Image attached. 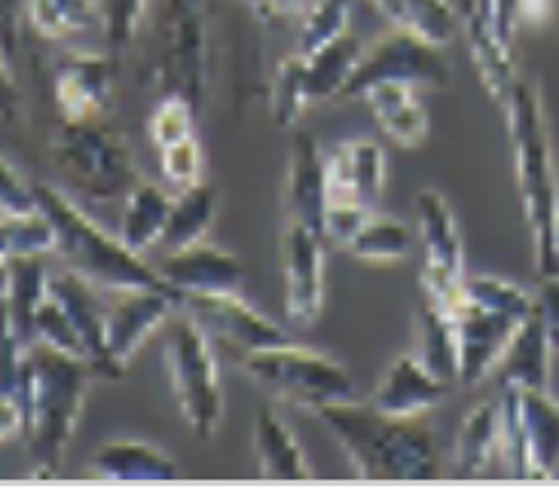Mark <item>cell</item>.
<instances>
[{
  "mask_svg": "<svg viewBox=\"0 0 559 489\" xmlns=\"http://www.w3.org/2000/svg\"><path fill=\"white\" fill-rule=\"evenodd\" d=\"M316 416L361 480H438L443 474L438 431L428 416H392L370 401L328 404Z\"/></svg>",
  "mask_w": 559,
  "mask_h": 489,
  "instance_id": "1",
  "label": "cell"
},
{
  "mask_svg": "<svg viewBox=\"0 0 559 489\" xmlns=\"http://www.w3.org/2000/svg\"><path fill=\"white\" fill-rule=\"evenodd\" d=\"M98 373L86 358L52 349L46 343L28 346L25 370V446L34 462V477H59L68 443L74 438L90 385Z\"/></svg>",
  "mask_w": 559,
  "mask_h": 489,
  "instance_id": "2",
  "label": "cell"
},
{
  "mask_svg": "<svg viewBox=\"0 0 559 489\" xmlns=\"http://www.w3.org/2000/svg\"><path fill=\"white\" fill-rule=\"evenodd\" d=\"M504 114H508V132L514 144L516 190H520V205H523V217L532 236L535 266H538V275H554L559 273V183L542 95L530 80H516Z\"/></svg>",
  "mask_w": 559,
  "mask_h": 489,
  "instance_id": "3",
  "label": "cell"
},
{
  "mask_svg": "<svg viewBox=\"0 0 559 489\" xmlns=\"http://www.w3.org/2000/svg\"><path fill=\"white\" fill-rule=\"evenodd\" d=\"M34 193H37L40 212L56 227V254L68 263V270H74L83 278H90L92 285L110 294L126 288L175 290L156 266H147L138 251L122 244L120 236L117 239L107 236L105 229L98 227L90 214L80 212L76 202H71L61 190L34 181Z\"/></svg>",
  "mask_w": 559,
  "mask_h": 489,
  "instance_id": "4",
  "label": "cell"
},
{
  "mask_svg": "<svg viewBox=\"0 0 559 489\" xmlns=\"http://www.w3.org/2000/svg\"><path fill=\"white\" fill-rule=\"evenodd\" d=\"M52 166L76 193L95 202H114L129 196L138 178L135 159L126 144V135L114 122L102 120H61L59 132L49 144Z\"/></svg>",
  "mask_w": 559,
  "mask_h": 489,
  "instance_id": "5",
  "label": "cell"
},
{
  "mask_svg": "<svg viewBox=\"0 0 559 489\" xmlns=\"http://www.w3.org/2000/svg\"><path fill=\"white\" fill-rule=\"evenodd\" d=\"M242 370L266 395L316 413L328 404L355 401V380L331 355L302 346H270L242 355Z\"/></svg>",
  "mask_w": 559,
  "mask_h": 489,
  "instance_id": "6",
  "label": "cell"
},
{
  "mask_svg": "<svg viewBox=\"0 0 559 489\" xmlns=\"http://www.w3.org/2000/svg\"><path fill=\"white\" fill-rule=\"evenodd\" d=\"M166 365L183 422L197 431V438L209 441L221 426L224 392L209 334L193 315H175L168 321Z\"/></svg>",
  "mask_w": 559,
  "mask_h": 489,
  "instance_id": "7",
  "label": "cell"
},
{
  "mask_svg": "<svg viewBox=\"0 0 559 489\" xmlns=\"http://www.w3.org/2000/svg\"><path fill=\"white\" fill-rule=\"evenodd\" d=\"M379 83L443 90L450 83V61L440 52V44H431L428 37L404 25H392L364 49L361 61L340 95V102H358L364 98V92Z\"/></svg>",
  "mask_w": 559,
  "mask_h": 489,
  "instance_id": "8",
  "label": "cell"
},
{
  "mask_svg": "<svg viewBox=\"0 0 559 489\" xmlns=\"http://www.w3.org/2000/svg\"><path fill=\"white\" fill-rule=\"evenodd\" d=\"M209 0H168L163 15L159 80L166 95H183L197 110L209 92Z\"/></svg>",
  "mask_w": 559,
  "mask_h": 489,
  "instance_id": "9",
  "label": "cell"
},
{
  "mask_svg": "<svg viewBox=\"0 0 559 489\" xmlns=\"http://www.w3.org/2000/svg\"><path fill=\"white\" fill-rule=\"evenodd\" d=\"M416 214H419V236L425 248L423 290L455 312L462 303V288L468 275H465V248L453 208L440 193L423 190L416 199Z\"/></svg>",
  "mask_w": 559,
  "mask_h": 489,
  "instance_id": "10",
  "label": "cell"
},
{
  "mask_svg": "<svg viewBox=\"0 0 559 489\" xmlns=\"http://www.w3.org/2000/svg\"><path fill=\"white\" fill-rule=\"evenodd\" d=\"M181 309L199 321V327L205 334L221 339L224 346L236 349L239 355L287 343L285 331L273 319L258 312L239 290L187 294L181 300Z\"/></svg>",
  "mask_w": 559,
  "mask_h": 489,
  "instance_id": "11",
  "label": "cell"
},
{
  "mask_svg": "<svg viewBox=\"0 0 559 489\" xmlns=\"http://www.w3.org/2000/svg\"><path fill=\"white\" fill-rule=\"evenodd\" d=\"M324 236L287 220L282 232V290L285 319L294 327H312L324 303Z\"/></svg>",
  "mask_w": 559,
  "mask_h": 489,
  "instance_id": "12",
  "label": "cell"
},
{
  "mask_svg": "<svg viewBox=\"0 0 559 489\" xmlns=\"http://www.w3.org/2000/svg\"><path fill=\"white\" fill-rule=\"evenodd\" d=\"M178 309H181V297L175 290H114L105 319L107 349L114 355V361L126 370V365L132 361V355L144 346V339H151L163 324L175 319Z\"/></svg>",
  "mask_w": 559,
  "mask_h": 489,
  "instance_id": "13",
  "label": "cell"
},
{
  "mask_svg": "<svg viewBox=\"0 0 559 489\" xmlns=\"http://www.w3.org/2000/svg\"><path fill=\"white\" fill-rule=\"evenodd\" d=\"M114 68L117 59L74 52L61 61L52 76L59 117L68 122L102 120L114 107Z\"/></svg>",
  "mask_w": 559,
  "mask_h": 489,
  "instance_id": "14",
  "label": "cell"
},
{
  "mask_svg": "<svg viewBox=\"0 0 559 489\" xmlns=\"http://www.w3.org/2000/svg\"><path fill=\"white\" fill-rule=\"evenodd\" d=\"M455 321H459V382L465 389H474L499 367L501 355L514 339L523 319L511 312L462 303L455 309Z\"/></svg>",
  "mask_w": 559,
  "mask_h": 489,
  "instance_id": "15",
  "label": "cell"
},
{
  "mask_svg": "<svg viewBox=\"0 0 559 489\" xmlns=\"http://www.w3.org/2000/svg\"><path fill=\"white\" fill-rule=\"evenodd\" d=\"M95 288L98 285H92L90 278H83L74 270H61V273L49 275V294L64 306V312L74 321L76 334L86 346V358L95 367V373L102 380H120L126 370L114 361V355L107 349V303L98 297Z\"/></svg>",
  "mask_w": 559,
  "mask_h": 489,
  "instance_id": "16",
  "label": "cell"
},
{
  "mask_svg": "<svg viewBox=\"0 0 559 489\" xmlns=\"http://www.w3.org/2000/svg\"><path fill=\"white\" fill-rule=\"evenodd\" d=\"M328 159L318 151V141L309 132H294L287 156L285 212L287 220L321 232L328 214Z\"/></svg>",
  "mask_w": 559,
  "mask_h": 489,
  "instance_id": "17",
  "label": "cell"
},
{
  "mask_svg": "<svg viewBox=\"0 0 559 489\" xmlns=\"http://www.w3.org/2000/svg\"><path fill=\"white\" fill-rule=\"evenodd\" d=\"M171 288L181 294H217V290H239L245 282L242 260L224 248L197 242L166 251L163 263L156 266Z\"/></svg>",
  "mask_w": 559,
  "mask_h": 489,
  "instance_id": "18",
  "label": "cell"
},
{
  "mask_svg": "<svg viewBox=\"0 0 559 489\" xmlns=\"http://www.w3.org/2000/svg\"><path fill=\"white\" fill-rule=\"evenodd\" d=\"M385 187V151L370 138L340 144L328 156V199L377 208Z\"/></svg>",
  "mask_w": 559,
  "mask_h": 489,
  "instance_id": "19",
  "label": "cell"
},
{
  "mask_svg": "<svg viewBox=\"0 0 559 489\" xmlns=\"http://www.w3.org/2000/svg\"><path fill=\"white\" fill-rule=\"evenodd\" d=\"M453 385L425 365L423 355H397L379 380L370 404L392 416H428Z\"/></svg>",
  "mask_w": 559,
  "mask_h": 489,
  "instance_id": "20",
  "label": "cell"
},
{
  "mask_svg": "<svg viewBox=\"0 0 559 489\" xmlns=\"http://www.w3.org/2000/svg\"><path fill=\"white\" fill-rule=\"evenodd\" d=\"M516 416L523 428L526 480H554L559 474V404L547 389H516Z\"/></svg>",
  "mask_w": 559,
  "mask_h": 489,
  "instance_id": "21",
  "label": "cell"
},
{
  "mask_svg": "<svg viewBox=\"0 0 559 489\" xmlns=\"http://www.w3.org/2000/svg\"><path fill=\"white\" fill-rule=\"evenodd\" d=\"M557 351L550 331L538 309L523 319L514 339L499 361L501 389H547L550 385V355Z\"/></svg>",
  "mask_w": 559,
  "mask_h": 489,
  "instance_id": "22",
  "label": "cell"
},
{
  "mask_svg": "<svg viewBox=\"0 0 559 489\" xmlns=\"http://www.w3.org/2000/svg\"><path fill=\"white\" fill-rule=\"evenodd\" d=\"M3 263V327L25 346L34 343V315L49 294L44 258H0Z\"/></svg>",
  "mask_w": 559,
  "mask_h": 489,
  "instance_id": "23",
  "label": "cell"
},
{
  "mask_svg": "<svg viewBox=\"0 0 559 489\" xmlns=\"http://www.w3.org/2000/svg\"><path fill=\"white\" fill-rule=\"evenodd\" d=\"M92 477L117 480V484H159V480H175L178 465L168 453L147 441H110L95 450Z\"/></svg>",
  "mask_w": 559,
  "mask_h": 489,
  "instance_id": "24",
  "label": "cell"
},
{
  "mask_svg": "<svg viewBox=\"0 0 559 489\" xmlns=\"http://www.w3.org/2000/svg\"><path fill=\"white\" fill-rule=\"evenodd\" d=\"M364 105L370 107L379 132L397 147H419L428 138V114L416 98V86L407 83H379L364 92Z\"/></svg>",
  "mask_w": 559,
  "mask_h": 489,
  "instance_id": "25",
  "label": "cell"
},
{
  "mask_svg": "<svg viewBox=\"0 0 559 489\" xmlns=\"http://www.w3.org/2000/svg\"><path fill=\"white\" fill-rule=\"evenodd\" d=\"M462 28H465V37H468L471 46V59H474L477 71H480L484 86L489 90V95L504 107L508 105V98H511V92H514L516 80H520L514 71V59H511V46L501 40L499 34L492 31V25H489L484 15L477 13L471 3L468 10H465Z\"/></svg>",
  "mask_w": 559,
  "mask_h": 489,
  "instance_id": "26",
  "label": "cell"
},
{
  "mask_svg": "<svg viewBox=\"0 0 559 489\" xmlns=\"http://www.w3.org/2000/svg\"><path fill=\"white\" fill-rule=\"evenodd\" d=\"M254 450H258L260 474L266 480H309L312 477V468L306 465L294 431L270 407H263L254 419Z\"/></svg>",
  "mask_w": 559,
  "mask_h": 489,
  "instance_id": "27",
  "label": "cell"
},
{
  "mask_svg": "<svg viewBox=\"0 0 559 489\" xmlns=\"http://www.w3.org/2000/svg\"><path fill=\"white\" fill-rule=\"evenodd\" d=\"M171 202L168 193L153 181H138L129 196L122 202L120 214V239L129 244L132 251H147L151 244H159L163 232H166L168 214H171Z\"/></svg>",
  "mask_w": 559,
  "mask_h": 489,
  "instance_id": "28",
  "label": "cell"
},
{
  "mask_svg": "<svg viewBox=\"0 0 559 489\" xmlns=\"http://www.w3.org/2000/svg\"><path fill=\"white\" fill-rule=\"evenodd\" d=\"M496 453H501V407L499 401H486L468 413L465 426L459 431L455 477L480 480L489 472Z\"/></svg>",
  "mask_w": 559,
  "mask_h": 489,
  "instance_id": "29",
  "label": "cell"
},
{
  "mask_svg": "<svg viewBox=\"0 0 559 489\" xmlns=\"http://www.w3.org/2000/svg\"><path fill=\"white\" fill-rule=\"evenodd\" d=\"M419 327H423V361L438 373L440 380L455 385L459 382V321H455V312L423 290Z\"/></svg>",
  "mask_w": 559,
  "mask_h": 489,
  "instance_id": "30",
  "label": "cell"
},
{
  "mask_svg": "<svg viewBox=\"0 0 559 489\" xmlns=\"http://www.w3.org/2000/svg\"><path fill=\"white\" fill-rule=\"evenodd\" d=\"M217 205H221V193L214 183L199 181L187 190H178V196L171 202L166 232L159 239L163 251H178L187 244L202 242V236L212 229L217 217Z\"/></svg>",
  "mask_w": 559,
  "mask_h": 489,
  "instance_id": "31",
  "label": "cell"
},
{
  "mask_svg": "<svg viewBox=\"0 0 559 489\" xmlns=\"http://www.w3.org/2000/svg\"><path fill=\"white\" fill-rule=\"evenodd\" d=\"M364 56V46L358 37L343 34L340 40H333L324 49H318L312 56H306V90H309V102H331L340 98L346 83L355 74L358 61Z\"/></svg>",
  "mask_w": 559,
  "mask_h": 489,
  "instance_id": "32",
  "label": "cell"
},
{
  "mask_svg": "<svg viewBox=\"0 0 559 489\" xmlns=\"http://www.w3.org/2000/svg\"><path fill=\"white\" fill-rule=\"evenodd\" d=\"M25 15L44 40H64L102 25L95 0H25Z\"/></svg>",
  "mask_w": 559,
  "mask_h": 489,
  "instance_id": "33",
  "label": "cell"
},
{
  "mask_svg": "<svg viewBox=\"0 0 559 489\" xmlns=\"http://www.w3.org/2000/svg\"><path fill=\"white\" fill-rule=\"evenodd\" d=\"M346 251L367 263H397V260H407L413 251V229L389 214H370V220L364 224Z\"/></svg>",
  "mask_w": 559,
  "mask_h": 489,
  "instance_id": "34",
  "label": "cell"
},
{
  "mask_svg": "<svg viewBox=\"0 0 559 489\" xmlns=\"http://www.w3.org/2000/svg\"><path fill=\"white\" fill-rule=\"evenodd\" d=\"M56 251V227L40 208L0 214V258H44Z\"/></svg>",
  "mask_w": 559,
  "mask_h": 489,
  "instance_id": "35",
  "label": "cell"
},
{
  "mask_svg": "<svg viewBox=\"0 0 559 489\" xmlns=\"http://www.w3.org/2000/svg\"><path fill=\"white\" fill-rule=\"evenodd\" d=\"M270 105H273V120L278 129H294V122L300 120L302 110L312 105L309 90H306V56L302 52L282 59L273 76Z\"/></svg>",
  "mask_w": 559,
  "mask_h": 489,
  "instance_id": "36",
  "label": "cell"
},
{
  "mask_svg": "<svg viewBox=\"0 0 559 489\" xmlns=\"http://www.w3.org/2000/svg\"><path fill=\"white\" fill-rule=\"evenodd\" d=\"M462 303L480 306V309H496V312H511L526 319L535 309V297L508 278L499 275H468L462 288ZM459 303V306H462Z\"/></svg>",
  "mask_w": 559,
  "mask_h": 489,
  "instance_id": "37",
  "label": "cell"
},
{
  "mask_svg": "<svg viewBox=\"0 0 559 489\" xmlns=\"http://www.w3.org/2000/svg\"><path fill=\"white\" fill-rule=\"evenodd\" d=\"M355 0H316L300 25V52L312 56L348 34Z\"/></svg>",
  "mask_w": 559,
  "mask_h": 489,
  "instance_id": "38",
  "label": "cell"
},
{
  "mask_svg": "<svg viewBox=\"0 0 559 489\" xmlns=\"http://www.w3.org/2000/svg\"><path fill=\"white\" fill-rule=\"evenodd\" d=\"M98 3V15H102V31L110 46V56L122 59L126 49L135 40L141 19L147 10V0H95Z\"/></svg>",
  "mask_w": 559,
  "mask_h": 489,
  "instance_id": "39",
  "label": "cell"
},
{
  "mask_svg": "<svg viewBox=\"0 0 559 489\" xmlns=\"http://www.w3.org/2000/svg\"><path fill=\"white\" fill-rule=\"evenodd\" d=\"M34 343H46L52 349L86 358V346H83V339L76 334L74 321H71V315L64 312V306L52 294H46V300L37 309V315H34Z\"/></svg>",
  "mask_w": 559,
  "mask_h": 489,
  "instance_id": "40",
  "label": "cell"
},
{
  "mask_svg": "<svg viewBox=\"0 0 559 489\" xmlns=\"http://www.w3.org/2000/svg\"><path fill=\"white\" fill-rule=\"evenodd\" d=\"M199 110L193 102H187L183 95H163V102L153 107L151 122H147V135L156 144V151H163L168 144L193 135V122Z\"/></svg>",
  "mask_w": 559,
  "mask_h": 489,
  "instance_id": "41",
  "label": "cell"
},
{
  "mask_svg": "<svg viewBox=\"0 0 559 489\" xmlns=\"http://www.w3.org/2000/svg\"><path fill=\"white\" fill-rule=\"evenodd\" d=\"M404 28L443 46L453 40L459 15L450 0H404Z\"/></svg>",
  "mask_w": 559,
  "mask_h": 489,
  "instance_id": "42",
  "label": "cell"
},
{
  "mask_svg": "<svg viewBox=\"0 0 559 489\" xmlns=\"http://www.w3.org/2000/svg\"><path fill=\"white\" fill-rule=\"evenodd\" d=\"M202 144L197 135L181 138L175 144H168L159 151V168H163V178L178 190H187L193 183L202 181Z\"/></svg>",
  "mask_w": 559,
  "mask_h": 489,
  "instance_id": "43",
  "label": "cell"
},
{
  "mask_svg": "<svg viewBox=\"0 0 559 489\" xmlns=\"http://www.w3.org/2000/svg\"><path fill=\"white\" fill-rule=\"evenodd\" d=\"M370 214H373V208L358 205V202H333V205H328L324 227H321L324 242L333 244V248H348L352 239L361 232L364 224L370 220Z\"/></svg>",
  "mask_w": 559,
  "mask_h": 489,
  "instance_id": "44",
  "label": "cell"
},
{
  "mask_svg": "<svg viewBox=\"0 0 559 489\" xmlns=\"http://www.w3.org/2000/svg\"><path fill=\"white\" fill-rule=\"evenodd\" d=\"M37 193H34V181H25L13 168L10 159H3L0 168V214H25L37 212Z\"/></svg>",
  "mask_w": 559,
  "mask_h": 489,
  "instance_id": "45",
  "label": "cell"
},
{
  "mask_svg": "<svg viewBox=\"0 0 559 489\" xmlns=\"http://www.w3.org/2000/svg\"><path fill=\"white\" fill-rule=\"evenodd\" d=\"M0 68H13L15 46L22 44V25L28 22L25 0H0Z\"/></svg>",
  "mask_w": 559,
  "mask_h": 489,
  "instance_id": "46",
  "label": "cell"
},
{
  "mask_svg": "<svg viewBox=\"0 0 559 489\" xmlns=\"http://www.w3.org/2000/svg\"><path fill=\"white\" fill-rule=\"evenodd\" d=\"M535 309L542 312L547 331H550V339L559 351V273L542 275V285H538V294H535Z\"/></svg>",
  "mask_w": 559,
  "mask_h": 489,
  "instance_id": "47",
  "label": "cell"
},
{
  "mask_svg": "<svg viewBox=\"0 0 559 489\" xmlns=\"http://www.w3.org/2000/svg\"><path fill=\"white\" fill-rule=\"evenodd\" d=\"M0 86H3V122L7 129L25 122V102H22V86L15 83L13 68H0Z\"/></svg>",
  "mask_w": 559,
  "mask_h": 489,
  "instance_id": "48",
  "label": "cell"
},
{
  "mask_svg": "<svg viewBox=\"0 0 559 489\" xmlns=\"http://www.w3.org/2000/svg\"><path fill=\"white\" fill-rule=\"evenodd\" d=\"M554 7H557V0H520V22L545 25L554 15Z\"/></svg>",
  "mask_w": 559,
  "mask_h": 489,
  "instance_id": "49",
  "label": "cell"
},
{
  "mask_svg": "<svg viewBox=\"0 0 559 489\" xmlns=\"http://www.w3.org/2000/svg\"><path fill=\"white\" fill-rule=\"evenodd\" d=\"M266 7V15L270 19H278V15H297L306 7V0H263Z\"/></svg>",
  "mask_w": 559,
  "mask_h": 489,
  "instance_id": "50",
  "label": "cell"
},
{
  "mask_svg": "<svg viewBox=\"0 0 559 489\" xmlns=\"http://www.w3.org/2000/svg\"><path fill=\"white\" fill-rule=\"evenodd\" d=\"M392 25H404V0H370Z\"/></svg>",
  "mask_w": 559,
  "mask_h": 489,
  "instance_id": "51",
  "label": "cell"
},
{
  "mask_svg": "<svg viewBox=\"0 0 559 489\" xmlns=\"http://www.w3.org/2000/svg\"><path fill=\"white\" fill-rule=\"evenodd\" d=\"M245 3H248V7H251V10H254L258 15L270 19V15H266V7H263V0H245Z\"/></svg>",
  "mask_w": 559,
  "mask_h": 489,
  "instance_id": "52",
  "label": "cell"
},
{
  "mask_svg": "<svg viewBox=\"0 0 559 489\" xmlns=\"http://www.w3.org/2000/svg\"><path fill=\"white\" fill-rule=\"evenodd\" d=\"M557 244H559V220H557Z\"/></svg>",
  "mask_w": 559,
  "mask_h": 489,
  "instance_id": "53",
  "label": "cell"
}]
</instances>
